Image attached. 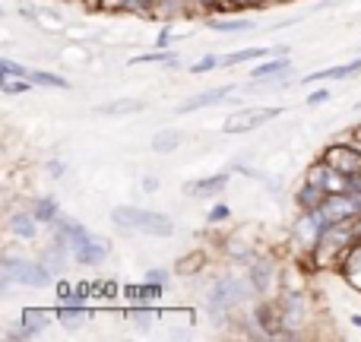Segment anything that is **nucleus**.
I'll return each mask as SVG.
<instances>
[{"mask_svg": "<svg viewBox=\"0 0 361 342\" xmlns=\"http://www.w3.org/2000/svg\"><path fill=\"white\" fill-rule=\"evenodd\" d=\"M206 29L212 32H225V35H238V32H250L257 29L254 19H238V16H206Z\"/></svg>", "mask_w": 361, "mask_h": 342, "instance_id": "nucleus-17", "label": "nucleus"}, {"mask_svg": "<svg viewBox=\"0 0 361 342\" xmlns=\"http://www.w3.org/2000/svg\"><path fill=\"white\" fill-rule=\"evenodd\" d=\"M146 102L143 99H114V102H102L95 105L92 111L102 114V118H124V114H143L146 111Z\"/></svg>", "mask_w": 361, "mask_h": 342, "instance_id": "nucleus-15", "label": "nucleus"}, {"mask_svg": "<svg viewBox=\"0 0 361 342\" xmlns=\"http://www.w3.org/2000/svg\"><path fill=\"white\" fill-rule=\"evenodd\" d=\"M276 279H279V273H276V257H260L257 254L254 260L247 263V282L254 286V295H260V298H267L269 288L276 286Z\"/></svg>", "mask_w": 361, "mask_h": 342, "instance_id": "nucleus-9", "label": "nucleus"}, {"mask_svg": "<svg viewBox=\"0 0 361 342\" xmlns=\"http://www.w3.org/2000/svg\"><path fill=\"white\" fill-rule=\"evenodd\" d=\"M324 200H326V193L320 190L317 184H311V181H305V184L295 190V206H298V212H314Z\"/></svg>", "mask_w": 361, "mask_h": 342, "instance_id": "nucleus-22", "label": "nucleus"}, {"mask_svg": "<svg viewBox=\"0 0 361 342\" xmlns=\"http://www.w3.org/2000/svg\"><path fill=\"white\" fill-rule=\"evenodd\" d=\"M124 320L133 324L137 330H146V326H152L159 320V311H156V305H130L124 311Z\"/></svg>", "mask_w": 361, "mask_h": 342, "instance_id": "nucleus-24", "label": "nucleus"}, {"mask_svg": "<svg viewBox=\"0 0 361 342\" xmlns=\"http://www.w3.org/2000/svg\"><path fill=\"white\" fill-rule=\"evenodd\" d=\"M352 324H355L358 330H361V314H352Z\"/></svg>", "mask_w": 361, "mask_h": 342, "instance_id": "nucleus-42", "label": "nucleus"}, {"mask_svg": "<svg viewBox=\"0 0 361 342\" xmlns=\"http://www.w3.org/2000/svg\"><path fill=\"white\" fill-rule=\"evenodd\" d=\"M231 171H235V169H231ZM231 171L225 169V171H216V174H206V178H197V181H190L184 190L190 193V197H219V193L228 187Z\"/></svg>", "mask_w": 361, "mask_h": 342, "instance_id": "nucleus-13", "label": "nucleus"}, {"mask_svg": "<svg viewBox=\"0 0 361 342\" xmlns=\"http://www.w3.org/2000/svg\"><path fill=\"white\" fill-rule=\"evenodd\" d=\"M29 70L32 67H25V63H16V61H10V57H0V76H25V80H29Z\"/></svg>", "mask_w": 361, "mask_h": 342, "instance_id": "nucleus-34", "label": "nucleus"}, {"mask_svg": "<svg viewBox=\"0 0 361 342\" xmlns=\"http://www.w3.org/2000/svg\"><path fill=\"white\" fill-rule=\"evenodd\" d=\"M269 0H222V13H241V10H260Z\"/></svg>", "mask_w": 361, "mask_h": 342, "instance_id": "nucleus-33", "label": "nucleus"}, {"mask_svg": "<svg viewBox=\"0 0 361 342\" xmlns=\"http://www.w3.org/2000/svg\"><path fill=\"white\" fill-rule=\"evenodd\" d=\"M333 99V92H330V86H320V89H314L311 95L305 99V105L307 108H317V105H326V102Z\"/></svg>", "mask_w": 361, "mask_h": 342, "instance_id": "nucleus-35", "label": "nucleus"}, {"mask_svg": "<svg viewBox=\"0 0 361 342\" xmlns=\"http://www.w3.org/2000/svg\"><path fill=\"white\" fill-rule=\"evenodd\" d=\"M333 80H349V67L345 63H339V67H326V70H317V73H307L305 83L311 86V83H333Z\"/></svg>", "mask_w": 361, "mask_h": 342, "instance_id": "nucleus-30", "label": "nucleus"}, {"mask_svg": "<svg viewBox=\"0 0 361 342\" xmlns=\"http://www.w3.org/2000/svg\"><path fill=\"white\" fill-rule=\"evenodd\" d=\"M19 13H23V19H29L32 25H38V29H44V32H61L63 29V23H61V16H57L54 10H44V6H19Z\"/></svg>", "mask_w": 361, "mask_h": 342, "instance_id": "nucleus-16", "label": "nucleus"}, {"mask_svg": "<svg viewBox=\"0 0 361 342\" xmlns=\"http://www.w3.org/2000/svg\"><path fill=\"white\" fill-rule=\"evenodd\" d=\"M273 54V48H260V44H254V48H241V51H231V54L222 57L225 67H241V63H250V61H263V57Z\"/></svg>", "mask_w": 361, "mask_h": 342, "instance_id": "nucleus-26", "label": "nucleus"}, {"mask_svg": "<svg viewBox=\"0 0 361 342\" xmlns=\"http://www.w3.org/2000/svg\"><path fill=\"white\" fill-rule=\"evenodd\" d=\"M225 219H231V209L225 203H216L209 212H206V222H212V225H219V222H225Z\"/></svg>", "mask_w": 361, "mask_h": 342, "instance_id": "nucleus-36", "label": "nucleus"}, {"mask_svg": "<svg viewBox=\"0 0 361 342\" xmlns=\"http://www.w3.org/2000/svg\"><path fill=\"white\" fill-rule=\"evenodd\" d=\"M32 212H35L38 222L51 228V225L61 219V203H57V197H38L35 203H32Z\"/></svg>", "mask_w": 361, "mask_h": 342, "instance_id": "nucleus-25", "label": "nucleus"}, {"mask_svg": "<svg viewBox=\"0 0 361 342\" xmlns=\"http://www.w3.org/2000/svg\"><path fill=\"white\" fill-rule=\"evenodd\" d=\"M250 292H254V286H250L247 279H238V276H219V279L212 282L209 295H206V307H209V314L216 320H228L231 307L241 305Z\"/></svg>", "mask_w": 361, "mask_h": 342, "instance_id": "nucleus-4", "label": "nucleus"}, {"mask_svg": "<svg viewBox=\"0 0 361 342\" xmlns=\"http://www.w3.org/2000/svg\"><path fill=\"white\" fill-rule=\"evenodd\" d=\"M51 235L61 238V241H67L70 254H73V260L80 263V267H89V269L102 267V263L111 257V241H108V238L89 231L82 222L63 216V212H61V219L51 225Z\"/></svg>", "mask_w": 361, "mask_h": 342, "instance_id": "nucleus-1", "label": "nucleus"}, {"mask_svg": "<svg viewBox=\"0 0 361 342\" xmlns=\"http://www.w3.org/2000/svg\"><path fill=\"white\" fill-rule=\"evenodd\" d=\"M111 222L124 235H146V238H171L175 235V222L169 212L143 209V206H114Z\"/></svg>", "mask_w": 361, "mask_h": 342, "instance_id": "nucleus-2", "label": "nucleus"}, {"mask_svg": "<svg viewBox=\"0 0 361 342\" xmlns=\"http://www.w3.org/2000/svg\"><path fill=\"white\" fill-rule=\"evenodd\" d=\"M282 114V108H241V111L228 114L222 124V133L228 137H238V133H250V130H260L263 124L276 121Z\"/></svg>", "mask_w": 361, "mask_h": 342, "instance_id": "nucleus-6", "label": "nucleus"}, {"mask_svg": "<svg viewBox=\"0 0 361 342\" xmlns=\"http://www.w3.org/2000/svg\"><path fill=\"white\" fill-rule=\"evenodd\" d=\"M225 102H235V86H216V89L190 95V99H184L178 105V114H193L200 108H216V105H225Z\"/></svg>", "mask_w": 361, "mask_h": 342, "instance_id": "nucleus-10", "label": "nucleus"}, {"mask_svg": "<svg viewBox=\"0 0 361 342\" xmlns=\"http://www.w3.org/2000/svg\"><path fill=\"white\" fill-rule=\"evenodd\" d=\"M54 282V273L42 260H25L19 254L0 257V292H10L13 286L19 288H48Z\"/></svg>", "mask_w": 361, "mask_h": 342, "instance_id": "nucleus-3", "label": "nucleus"}, {"mask_svg": "<svg viewBox=\"0 0 361 342\" xmlns=\"http://www.w3.org/2000/svg\"><path fill=\"white\" fill-rule=\"evenodd\" d=\"M305 181H311V184H317L320 190L326 193V197H333V193H349L352 190V178L336 169H330V165L324 162V159H317V162H311V169L305 171Z\"/></svg>", "mask_w": 361, "mask_h": 342, "instance_id": "nucleus-7", "label": "nucleus"}, {"mask_svg": "<svg viewBox=\"0 0 361 342\" xmlns=\"http://www.w3.org/2000/svg\"><path fill=\"white\" fill-rule=\"evenodd\" d=\"M171 42H175V29L165 23L162 32H159V38H156V48H171Z\"/></svg>", "mask_w": 361, "mask_h": 342, "instance_id": "nucleus-38", "label": "nucleus"}, {"mask_svg": "<svg viewBox=\"0 0 361 342\" xmlns=\"http://www.w3.org/2000/svg\"><path fill=\"white\" fill-rule=\"evenodd\" d=\"M352 140H355V143H358V146H361V124H358V127H355V130H352Z\"/></svg>", "mask_w": 361, "mask_h": 342, "instance_id": "nucleus-41", "label": "nucleus"}, {"mask_svg": "<svg viewBox=\"0 0 361 342\" xmlns=\"http://www.w3.org/2000/svg\"><path fill=\"white\" fill-rule=\"evenodd\" d=\"M48 174H51V178H63V162H61V159L48 162Z\"/></svg>", "mask_w": 361, "mask_h": 342, "instance_id": "nucleus-39", "label": "nucleus"}, {"mask_svg": "<svg viewBox=\"0 0 361 342\" xmlns=\"http://www.w3.org/2000/svg\"><path fill=\"white\" fill-rule=\"evenodd\" d=\"M143 190L146 193H156L159 190V178H143Z\"/></svg>", "mask_w": 361, "mask_h": 342, "instance_id": "nucleus-40", "label": "nucleus"}, {"mask_svg": "<svg viewBox=\"0 0 361 342\" xmlns=\"http://www.w3.org/2000/svg\"><path fill=\"white\" fill-rule=\"evenodd\" d=\"M219 63H222V57H219V54H203L200 61H193V63H190V70H187V73H190V76L212 73V70H216Z\"/></svg>", "mask_w": 361, "mask_h": 342, "instance_id": "nucleus-32", "label": "nucleus"}, {"mask_svg": "<svg viewBox=\"0 0 361 342\" xmlns=\"http://www.w3.org/2000/svg\"><path fill=\"white\" fill-rule=\"evenodd\" d=\"M29 80L35 83V86H44V89H61V92H67L70 89V80L61 73H54V70H29Z\"/></svg>", "mask_w": 361, "mask_h": 342, "instance_id": "nucleus-28", "label": "nucleus"}, {"mask_svg": "<svg viewBox=\"0 0 361 342\" xmlns=\"http://www.w3.org/2000/svg\"><path fill=\"white\" fill-rule=\"evenodd\" d=\"M51 320H57V314L44 311V307H25L23 317H19V324H23L25 330H29V336H32V339H35V336H42V333L48 330Z\"/></svg>", "mask_w": 361, "mask_h": 342, "instance_id": "nucleus-20", "label": "nucleus"}, {"mask_svg": "<svg viewBox=\"0 0 361 342\" xmlns=\"http://www.w3.org/2000/svg\"><path fill=\"white\" fill-rule=\"evenodd\" d=\"M206 263H209V254L203 248H193L175 260V276H197L206 269Z\"/></svg>", "mask_w": 361, "mask_h": 342, "instance_id": "nucleus-19", "label": "nucleus"}, {"mask_svg": "<svg viewBox=\"0 0 361 342\" xmlns=\"http://www.w3.org/2000/svg\"><path fill=\"white\" fill-rule=\"evenodd\" d=\"M146 282H159V286H169V279H171V273L169 269H146V276H143Z\"/></svg>", "mask_w": 361, "mask_h": 342, "instance_id": "nucleus-37", "label": "nucleus"}, {"mask_svg": "<svg viewBox=\"0 0 361 342\" xmlns=\"http://www.w3.org/2000/svg\"><path fill=\"white\" fill-rule=\"evenodd\" d=\"M165 295V286L159 282H140V286H127L124 288V298H130V305H156L159 298Z\"/></svg>", "mask_w": 361, "mask_h": 342, "instance_id": "nucleus-18", "label": "nucleus"}, {"mask_svg": "<svg viewBox=\"0 0 361 342\" xmlns=\"http://www.w3.org/2000/svg\"><path fill=\"white\" fill-rule=\"evenodd\" d=\"M38 219L32 209H13L10 219H6V231H10L16 241H35L38 238Z\"/></svg>", "mask_w": 361, "mask_h": 342, "instance_id": "nucleus-12", "label": "nucleus"}, {"mask_svg": "<svg viewBox=\"0 0 361 342\" xmlns=\"http://www.w3.org/2000/svg\"><path fill=\"white\" fill-rule=\"evenodd\" d=\"M320 159H324L330 169L349 174V178H358L361 174V146L355 140H336V143H330L320 152Z\"/></svg>", "mask_w": 361, "mask_h": 342, "instance_id": "nucleus-5", "label": "nucleus"}, {"mask_svg": "<svg viewBox=\"0 0 361 342\" xmlns=\"http://www.w3.org/2000/svg\"><path fill=\"white\" fill-rule=\"evenodd\" d=\"M57 324L63 326H80L89 320V311L82 307V301H63V305H57Z\"/></svg>", "mask_w": 361, "mask_h": 342, "instance_id": "nucleus-23", "label": "nucleus"}, {"mask_svg": "<svg viewBox=\"0 0 361 342\" xmlns=\"http://www.w3.org/2000/svg\"><path fill=\"white\" fill-rule=\"evenodd\" d=\"M324 231H326V225L317 212H301L298 222H295V228H292V241H295L298 250L311 254V250L317 248V241L324 238Z\"/></svg>", "mask_w": 361, "mask_h": 342, "instance_id": "nucleus-8", "label": "nucleus"}, {"mask_svg": "<svg viewBox=\"0 0 361 342\" xmlns=\"http://www.w3.org/2000/svg\"><path fill=\"white\" fill-rule=\"evenodd\" d=\"M184 130H178V127H165V130L152 133V152H159V156H169V152H178V146L184 143Z\"/></svg>", "mask_w": 361, "mask_h": 342, "instance_id": "nucleus-21", "label": "nucleus"}, {"mask_svg": "<svg viewBox=\"0 0 361 342\" xmlns=\"http://www.w3.org/2000/svg\"><path fill=\"white\" fill-rule=\"evenodd\" d=\"M38 260H42L44 267H48L54 276H61L63 269H67V263L73 260V254H70L67 241H61V238H54V235H51V244H48V248H44V254L38 257Z\"/></svg>", "mask_w": 361, "mask_h": 342, "instance_id": "nucleus-14", "label": "nucleus"}, {"mask_svg": "<svg viewBox=\"0 0 361 342\" xmlns=\"http://www.w3.org/2000/svg\"><path fill=\"white\" fill-rule=\"evenodd\" d=\"M288 70H292V61H288V54H269L267 61L254 63V67L247 70V76L254 83H276V80H282Z\"/></svg>", "mask_w": 361, "mask_h": 342, "instance_id": "nucleus-11", "label": "nucleus"}, {"mask_svg": "<svg viewBox=\"0 0 361 342\" xmlns=\"http://www.w3.org/2000/svg\"><path fill=\"white\" fill-rule=\"evenodd\" d=\"M140 63H162V67H178L180 57L175 54V51H169V48H156V51H146V54H137L130 61V67H140Z\"/></svg>", "mask_w": 361, "mask_h": 342, "instance_id": "nucleus-27", "label": "nucleus"}, {"mask_svg": "<svg viewBox=\"0 0 361 342\" xmlns=\"http://www.w3.org/2000/svg\"><path fill=\"white\" fill-rule=\"evenodd\" d=\"M187 13H200V16H219L222 13V0H184Z\"/></svg>", "mask_w": 361, "mask_h": 342, "instance_id": "nucleus-31", "label": "nucleus"}, {"mask_svg": "<svg viewBox=\"0 0 361 342\" xmlns=\"http://www.w3.org/2000/svg\"><path fill=\"white\" fill-rule=\"evenodd\" d=\"M35 89V83L25 76H0V92L4 95H29Z\"/></svg>", "mask_w": 361, "mask_h": 342, "instance_id": "nucleus-29", "label": "nucleus"}]
</instances>
